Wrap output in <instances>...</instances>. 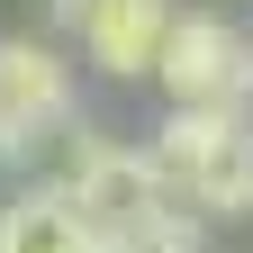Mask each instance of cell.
I'll return each mask as SVG.
<instances>
[{"instance_id":"52a82bcc","label":"cell","mask_w":253,"mask_h":253,"mask_svg":"<svg viewBox=\"0 0 253 253\" xmlns=\"http://www.w3.org/2000/svg\"><path fill=\"white\" fill-rule=\"evenodd\" d=\"M82 253H145V244H136V235H100V226H90V235H82Z\"/></svg>"},{"instance_id":"5b68a950","label":"cell","mask_w":253,"mask_h":253,"mask_svg":"<svg viewBox=\"0 0 253 253\" xmlns=\"http://www.w3.org/2000/svg\"><path fill=\"white\" fill-rule=\"evenodd\" d=\"M181 0H54V27L82 45L100 82H154Z\"/></svg>"},{"instance_id":"7a4b0ae2","label":"cell","mask_w":253,"mask_h":253,"mask_svg":"<svg viewBox=\"0 0 253 253\" xmlns=\"http://www.w3.org/2000/svg\"><path fill=\"white\" fill-rule=\"evenodd\" d=\"M45 181L82 208V226H100V235H136L145 217L163 208V181H154L145 145L109 136L100 118H73V126L54 136V172H45Z\"/></svg>"},{"instance_id":"8992f818","label":"cell","mask_w":253,"mask_h":253,"mask_svg":"<svg viewBox=\"0 0 253 253\" xmlns=\"http://www.w3.org/2000/svg\"><path fill=\"white\" fill-rule=\"evenodd\" d=\"M82 208L63 199L54 181H18L0 199V253H82Z\"/></svg>"},{"instance_id":"3957f363","label":"cell","mask_w":253,"mask_h":253,"mask_svg":"<svg viewBox=\"0 0 253 253\" xmlns=\"http://www.w3.org/2000/svg\"><path fill=\"white\" fill-rule=\"evenodd\" d=\"M73 118H82L73 54L54 37H0V163H37Z\"/></svg>"},{"instance_id":"6da1fadb","label":"cell","mask_w":253,"mask_h":253,"mask_svg":"<svg viewBox=\"0 0 253 253\" xmlns=\"http://www.w3.org/2000/svg\"><path fill=\"white\" fill-rule=\"evenodd\" d=\"M145 163L163 181V199L199 208L208 226L253 217V109H163V126L145 136Z\"/></svg>"},{"instance_id":"ba28073f","label":"cell","mask_w":253,"mask_h":253,"mask_svg":"<svg viewBox=\"0 0 253 253\" xmlns=\"http://www.w3.org/2000/svg\"><path fill=\"white\" fill-rule=\"evenodd\" d=\"M244 73H253V37H244Z\"/></svg>"},{"instance_id":"277c9868","label":"cell","mask_w":253,"mask_h":253,"mask_svg":"<svg viewBox=\"0 0 253 253\" xmlns=\"http://www.w3.org/2000/svg\"><path fill=\"white\" fill-rule=\"evenodd\" d=\"M154 90L172 109H253V73H244V27L217 18V9H181L172 37H163V63H154Z\"/></svg>"}]
</instances>
